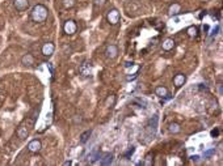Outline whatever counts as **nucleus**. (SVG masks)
I'll use <instances>...</instances> for the list:
<instances>
[{"label": "nucleus", "instance_id": "f257e3e1", "mask_svg": "<svg viewBox=\"0 0 223 166\" xmlns=\"http://www.w3.org/2000/svg\"><path fill=\"white\" fill-rule=\"evenodd\" d=\"M47 13H49V11H47V8L43 6V4H37V6H34L33 9H31L30 17L34 22L41 24V22H43L45 20L47 19Z\"/></svg>", "mask_w": 223, "mask_h": 166}, {"label": "nucleus", "instance_id": "f03ea898", "mask_svg": "<svg viewBox=\"0 0 223 166\" xmlns=\"http://www.w3.org/2000/svg\"><path fill=\"white\" fill-rule=\"evenodd\" d=\"M63 30H64L66 34L72 35V34H75L76 30H78V25H76V22L73 21V20H67V21L64 22V25H63Z\"/></svg>", "mask_w": 223, "mask_h": 166}, {"label": "nucleus", "instance_id": "7ed1b4c3", "mask_svg": "<svg viewBox=\"0 0 223 166\" xmlns=\"http://www.w3.org/2000/svg\"><path fill=\"white\" fill-rule=\"evenodd\" d=\"M106 20L110 25H117L120 22V12L117 9H110L106 15Z\"/></svg>", "mask_w": 223, "mask_h": 166}, {"label": "nucleus", "instance_id": "20e7f679", "mask_svg": "<svg viewBox=\"0 0 223 166\" xmlns=\"http://www.w3.org/2000/svg\"><path fill=\"white\" fill-rule=\"evenodd\" d=\"M79 72H80V75L81 76H84V77H87V76H89L91 75V72H92V66H91V63L89 62H83V63L80 64V67H79Z\"/></svg>", "mask_w": 223, "mask_h": 166}, {"label": "nucleus", "instance_id": "39448f33", "mask_svg": "<svg viewBox=\"0 0 223 166\" xmlns=\"http://www.w3.org/2000/svg\"><path fill=\"white\" fill-rule=\"evenodd\" d=\"M105 55L108 59H115L118 56V47L115 45H109L105 50Z\"/></svg>", "mask_w": 223, "mask_h": 166}, {"label": "nucleus", "instance_id": "423d86ee", "mask_svg": "<svg viewBox=\"0 0 223 166\" xmlns=\"http://www.w3.org/2000/svg\"><path fill=\"white\" fill-rule=\"evenodd\" d=\"M41 51H42V55H45V56H51L52 54H54V51H55L54 43H51V42L45 43V45L42 46Z\"/></svg>", "mask_w": 223, "mask_h": 166}, {"label": "nucleus", "instance_id": "0eeeda50", "mask_svg": "<svg viewBox=\"0 0 223 166\" xmlns=\"http://www.w3.org/2000/svg\"><path fill=\"white\" fill-rule=\"evenodd\" d=\"M41 148H42V144H41V141H39L38 139L31 140V141L28 144V150H29V152H31V153L39 152V150H41Z\"/></svg>", "mask_w": 223, "mask_h": 166}, {"label": "nucleus", "instance_id": "6e6552de", "mask_svg": "<svg viewBox=\"0 0 223 166\" xmlns=\"http://www.w3.org/2000/svg\"><path fill=\"white\" fill-rule=\"evenodd\" d=\"M186 81V76L184 73H177L175 77H173V84L176 85V88H180L185 84Z\"/></svg>", "mask_w": 223, "mask_h": 166}, {"label": "nucleus", "instance_id": "1a4fd4ad", "mask_svg": "<svg viewBox=\"0 0 223 166\" xmlns=\"http://www.w3.org/2000/svg\"><path fill=\"white\" fill-rule=\"evenodd\" d=\"M28 7H29V1H28V0H15V8H16V11L22 12V11H25Z\"/></svg>", "mask_w": 223, "mask_h": 166}, {"label": "nucleus", "instance_id": "9d476101", "mask_svg": "<svg viewBox=\"0 0 223 166\" xmlns=\"http://www.w3.org/2000/svg\"><path fill=\"white\" fill-rule=\"evenodd\" d=\"M113 158H114V156H113L112 153H105V154H102V157L100 158L99 162L104 166H109L110 163L113 162Z\"/></svg>", "mask_w": 223, "mask_h": 166}, {"label": "nucleus", "instance_id": "9b49d317", "mask_svg": "<svg viewBox=\"0 0 223 166\" xmlns=\"http://www.w3.org/2000/svg\"><path fill=\"white\" fill-rule=\"evenodd\" d=\"M173 47H175V41L172 38H167V39L163 41L161 48L164 51H171V50H173Z\"/></svg>", "mask_w": 223, "mask_h": 166}, {"label": "nucleus", "instance_id": "f8f14e48", "mask_svg": "<svg viewBox=\"0 0 223 166\" xmlns=\"http://www.w3.org/2000/svg\"><path fill=\"white\" fill-rule=\"evenodd\" d=\"M181 11V6L177 3H173L169 6V8H168V15L169 16H176V15H178Z\"/></svg>", "mask_w": 223, "mask_h": 166}, {"label": "nucleus", "instance_id": "ddd939ff", "mask_svg": "<svg viewBox=\"0 0 223 166\" xmlns=\"http://www.w3.org/2000/svg\"><path fill=\"white\" fill-rule=\"evenodd\" d=\"M21 63L24 66H33L34 64V56L31 54H25V55L21 58Z\"/></svg>", "mask_w": 223, "mask_h": 166}, {"label": "nucleus", "instance_id": "4468645a", "mask_svg": "<svg viewBox=\"0 0 223 166\" xmlns=\"http://www.w3.org/2000/svg\"><path fill=\"white\" fill-rule=\"evenodd\" d=\"M29 135V129L26 128L25 126H20L17 129V136L20 137V139H26Z\"/></svg>", "mask_w": 223, "mask_h": 166}, {"label": "nucleus", "instance_id": "2eb2a0df", "mask_svg": "<svg viewBox=\"0 0 223 166\" xmlns=\"http://www.w3.org/2000/svg\"><path fill=\"white\" fill-rule=\"evenodd\" d=\"M155 94H156L159 98H164L165 95L168 94V89L165 86H163V85L161 86H157L156 89H155Z\"/></svg>", "mask_w": 223, "mask_h": 166}, {"label": "nucleus", "instance_id": "dca6fc26", "mask_svg": "<svg viewBox=\"0 0 223 166\" xmlns=\"http://www.w3.org/2000/svg\"><path fill=\"white\" fill-rule=\"evenodd\" d=\"M100 158V152H99V149H93L91 152V154H89V162H92V163H96V161Z\"/></svg>", "mask_w": 223, "mask_h": 166}, {"label": "nucleus", "instance_id": "f3484780", "mask_svg": "<svg viewBox=\"0 0 223 166\" xmlns=\"http://www.w3.org/2000/svg\"><path fill=\"white\" fill-rule=\"evenodd\" d=\"M186 33H188V35L190 38H194V37H197V34H198V29H197V26H189L188 29H186Z\"/></svg>", "mask_w": 223, "mask_h": 166}, {"label": "nucleus", "instance_id": "a211bd4d", "mask_svg": "<svg viewBox=\"0 0 223 166\" xmlns=\"http://www.w3.org/2000/svg\"><path fill=\"white\" fill-rule=\"evenodd\" d=\"M168 129H169L171 133H178V132L181 131V127L178 126L177 123H171L169 127H168Z\"/></svg>", "mask_w": 223, "mask_h": 166}, {"label": "nucleus", "instance_id": "6ab92c4d", "mask_svg": "<svg viewBox=\"0 0 223 166\" xmlns=\"http://www.w3.org/2000/svg\"><path fill=\"white\" fill-rule=\"evenodd\" d=\"M91 133H92V129H89V131H85V132H83V133H81V136H80V142H81V144H85V142L88 141V139H89V136H91Z\"/></svg>", "mask_w": 223, "mask_h": 166}, {"label": "nucleus", "instance_id": "aec40b11", "mask_svg": "<svg viewBox=\"0 0 223 166\" xmlns=\"http://www.w3.org/2000/svg\"><path fill=\"white\" fill-rule=\"evenodd\" d=\"M114 102H115V97L114 95H109V97L106 98V101H105V106L113 107V106H114Z\"/></svg>", "mask_w": 223, "mask_h": 166}, {"label": "nucleus", "instance_id": "412c9836", "mask_svg": "<svg viewBox=\"0 0 223 166\" xmlns=\"http://www.w3.org/2000/svg\"><path fill=\"white\" fill-rule=\"evenodd\" d=\"M134 153H135V147H130V148L127 149V152L123 153V157H125L126 160H129V158H130L131 156L134 154Z\"/></svg>", "mask_w": 223, "mask_h": 166}, {"label": "nucleus", "instance_id": "4be33fe9", "mask_svg": "<svg viewBox=\"0 0 223 166\" xmlns=\"http://www.w3.org/2000/svg\"><path fill=\"white\" fill-rule=\"evenodd\" d=\"M63 1V7L64 8H72L73 6H75V0H62Z\"/></svg>", "mask_w": 223, "mask_h": 166}, {"label": "nucleus", "instance_id": "5701e85b", "mask_svg": "<svg viewBox=\"0 0 223 166\" xmlns=\"http://www.w3.org/2000/svg\"><path fill=\"white\" fill-rule=\"evenodd\" d=\"M215 153V148H213V149H209V150H206V152L203 153V157L205 158H209L210 156H213Z\"/></svg>", "mask_w": 223, "mask_h": 166}, {"label": "nucleus", "instance_id": "b1692460", "mask_svg": "<svg viewBox=\"0 0 223 166\" xmlns=\"http://www.w3.org/2000/svg\"><path fill=\"white\" fill-rule=\"evenodd\" d=\"M136 77H138V72H135V73H133V75H127V76H126V80H127V81H133V80H135Z\"/></svg>", "mask_w": 223, "mask_h": 166}, {"label": "nucleus", "instance_id": "393cba45", "mask_svg": "<svg viewBox=\"0 0 223 166\" xmlns=\"http://www.w3.org/2000/svg\"><path fill=\"white\" fill-rule=\"evenodd\" d=\"M105 1H106V0H93L94 6H97V7H101V6H104V4H105Z\"/></svg>", "mask_w": 223, "mask_h": 166}, {"label": "nucleus", "instance_id": "a878e982", "mask_svg": "<svg viewBox=\"0 0 223 166\" xmlns=\"http://www.w3.org/2000/svg\"><path fill=\"white\" fill-rule=\"evenodd\" d=\"M143 165H152V158H151V156H147L146 157V161L143 162Z\"/></svg>", "mask_w": 223, "mask_h": 166}, {"label": "nucleus", "instance_id": "bb28decb", "mask_svg": "<svg viewBox=\"0 0 223 166\" xmlns=\"http://www.w3.org/2000/svg\"><path fill=\"white\" fill-rule=\"evenodd\" d=\"M218 32H219V26H217L215 29H213V32H211V34H210V35H211V37H214V35L218 34Z\"/></svg>", "mask_w": 223, "mask_h": 166}, {"label": "nucleus", "instance_id": "cd10ccee", "mask_svg": "<svg viewBox=\"0 0 223 166\" xmlns=\"http://www.w3.org/2000/svg\"><path fill=\"white\" fill-rule=\"evenodd\" d=\"M192 161H194V162H198V160H199V156H192Z\"/></svg>", "mask_w": 223, "mask_h": 166}, {"label": "nucleus", "instance_id": "c85d7f7f", "mask_svg": "<svg viewBox=\"0 0 223 166\" xmlns=\"http://www.w3.org/2000/svg\"><path fill=\"white\" fill-rule=\"evenodd\" d=\"M133 66H134L133 62H126V63H125V67H126V68H129V67H133Z\"/></svg>", "mask_w": 223, "mask_h": 166}, {"label": "nucleus", "instance_id": "c756f323", "mask_svg": "<svg viewBox=\"0 0 223 166\" xmlns=\"http://www.w3.org/2000/svg\"><path fill=\"white\" fill-rule=\"evenodd\" d=\"M199 89L201 90H207V86L205 84H199Z\"/></svg>", "mask_w": 223, "mask_h": 166}, {"label": "nucleus", "instance_id": "7c9ffc66", "mask_svg": "<svg viewBox=\"0 0 223 166\" xmlns=\"http://www.w3.org/2000/svg\"><path fill=\"white\" fill-rule=\"evenodd\" d=\"M218 133H219V131H218V129H213V131H211V136H217Z\"/></svg>", "mask_w": 223, "mask_h": 166}, {"label": "nucleus", "instance_id": "2f4dec72", "mask_svg": "<svg viewBox=\"0 0 223 166\" xmlns=\"http://www.w3.org/2000/svg\"><path fill=\"white\" fill-rule=\"evenodd\" d=\"M71 163H72V162H71V161H66V162H64V165L67 166V165H71Z\"/></svg>", "mask_w": 223, "mask_h": 166}, {"label": "nucleus", "instance_id": "473e14b6", "mask_svg": "<svg viewBox=\"0 0 223 166\" xmlns=\"http://www.w3.org/2000/svg\"><path fill=\"white\" fill-rule=\"evenodd\" d=\"M203 1H206V0H203Z\"/></svg>", "mask_w": 223, "mask_h": 166}]
</instances>
